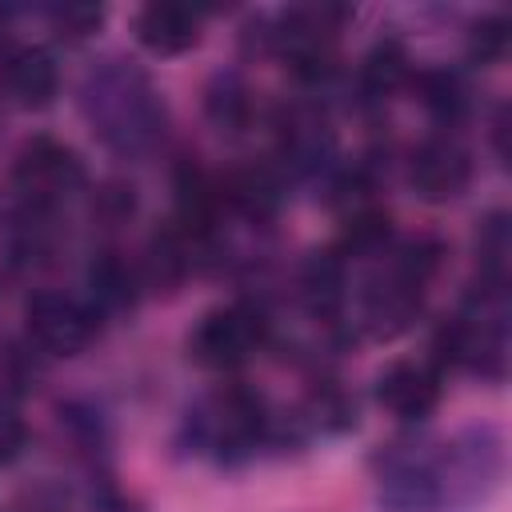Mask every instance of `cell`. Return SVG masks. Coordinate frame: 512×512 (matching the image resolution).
I'll use <instances>...</instances> for the list:
<instances>
[{
    "instance_id": "6da1fadb",
    "label": "cell",
    "mask_w": 512,
    "mask_h": 512,
    "mask_svg": "<svg viewBox=\"0 0 512 512\" xmlns=\"http://www.w3.org/2000/svg\"><path fill=\"white\" fill-rule=\"evenodd\" d=\"M80 108L116 156H144L160 144L168 112L148 76L124 60H104L80 80Z\"/></svg>"
},
{
    "instance_id": "7a4b0ae2",
    "label": "cell",
    "mask_w": 512,
    "mask_h": 512,
    "mask_svg": "<svg viewBox=\"0 0 512 512\" xmlns=\"http://www.w3.org/2000/svg\"><path fill=\"white\" fill-rule=\"evenodd\" d=\"M184 432L196 452L216 456L220 464H240L252 460L256 448L272 444V412L252 388L228 384L188 412Z\"/></svg>"
},
{
    "instance_id": "3957f363",
    "label": "cell",
    "mask_w": 512,
    "mask_h": 512,
    "mask_svg": "<svg viewBox=\"0 0 512 512\" xmlns=\"http://www.w3.org/2000/svg\"><path fill=\"white\" fill-rule=\"evenodd\" d=\"M264 344H268V316L260 312V304H244L240 300V304L208 312L196 324V332L188 340V352L204 368L232 372V368L248 364Z\"/></svg>"
},
{
    "instance_id": "277c9868",
    "label": "cell",
    "mask_w": 512,
    "mask_h": 512,
    "mask_svg": "<svg viewBox=\"0 0 512 512\" xmlns=\"http://www.w3.org/2000/svg\"><path fill=\"white\" fill-rule=\"evenodd\" d=\"M24 320H28V340L48 356H76L100 332V316L92 312V304L56 288L36 292L24 304Z\"/></svg>"
},
{
    "instance_id": "5b68a950",
    "label": "cell",
    "mask_w": 512,
    "mask_h": 512,
    "mask_svg": "<svg viewBox=\"0 0 512 512\" xmlns=\"http://www.w3.org/2000/svg\"><path fill=\"white\" fill-rule=\"evenodd\" d=\"M12 184H16L20 200L56 208L68 192H76L84 184V164H80V156L68 144H60L52 136H32L16 152Z\"/></svg>"
},
{
    "instance_id": "8992f818",
    "label": "cell",
    "mask_w": 512,
    "mask_h": 512,
    "mask_svg": "<svg viewBox=\"0 0 512 512\" xmlns=\"http://www.w3.org/2000/svg\"><path fill=\"white\" fill-rule=\"evenodd\" d=\"M444 468L416 448H392L380 468V504L388 512H432L444 500Z\"/></svg>"
},
{
    "instance_id": "52a82bcc",
    "label": "cell",
    "mask_w": 512,
    "mask_h": 512,
    "mask_svg": "<svg viewBox=\"0 0 512 512\" xmlns=\"http://www.w3.org/2000/svg\"><path fill=\"white\" fill-rule=\"evenodd\" d=\"M472 180V152L440 132V136H428L424 144H416L412 160H408V184L420 200L428 204H444V200H456Z\"/></svg>"
},
{
    "instance_id": "ba28073f",
    "label": "cell",
    "mask_w": 512,
    "mask_h": 512,
    "mask_svg": "<svg viewBox=\"0 0 512 512\" xmlns=\"http://www.w3.org/2000/svg\"><path fill=\"white\" fill-rule=\"evenodd\" d=\"M332 160V132L316 108H288L276 120V168L288 176H316Z\"/></svg>"
},
{
    "instance_id": "9c48e42d",
    "label": "cell",
    "mask_w": 512,
    "mask_h": 512,
    "mask_svg": "<svg viewBox=\"0 0 512 512\" xmlns=\"http://www.w3.org/2000/svg\"><path fill=\"white\" fill-rule=\"evenodd\" d=\"M376 400L400 420H424L440 400V372L420 360H396L376 376Z\"/></svg>"
},
{
    "instance_id": "30bf717a",
    "label": "cell",
    "mask_w": 512,
    "mask_h": 512,
    "mask_svg": "<svg viewBox=\"0 0 512 512\" xmlns=\"http://www.w3.org/2000/svg\"><path fill=\"white\" fill-rule=\"evenodd\" d=\"M0 88L8 92L12 104L20 108H44L52 104V96L60 92V68H56V56L40 44H24V48H12L4 60H0Z\"/></svg>"
},
{
    "instance_id": "8fae6325",
    "label": "cell",
    "mask_w": 512,
    "mask_h": 512,
    "mask_svg": "<svg viewBox=\"0 0 512 512\" xmlns=\"http://www.w3.org/2000/svg\"><path fill=\"white\" fill-rule=\"evenodd\" d=\"M420 304H424V288L408 284L404 276H396V272L388 268V272L376 276L372 288L364 292V312H360V320H364V328H368L376 340H392V336H400V332L416 320Z\"/></svg>"
},
{
    "instance_id": "7c38bea8",
    "label": "cell",
    "mask_w": 512,
    "mask_h": 512,
    "mask_svg": "<svg viewBox=\"0 0 512 512\" xmlns=\"http://www.w3.org/2000/svg\"><path fill=\"white\" fill-rule=\"evenodd\" d=\"M84 288H88V304L92 312L104 320V316H120V312H132L144 284H140V272L136 264H128V256L120 252H100L92 256V264L84 268Z\"/></svg>"
},
{
    "instance_id": "4fadbf2b",
    "label": "cell",
    "mask_w": 512,
    "mask_h": 512,
    "mask_svg": "<svg viewBox=\"0 0 512 512\" xmlns=\"http://www.w3.org/2000/svg\"><path fill=\"white\" fill-rule=\"evenodd\" d=\"M224 208L248 216V220H272L284 204V172L272 164V160H260V164H248V168H236L228 172L224 180Z\"/></svg>"
},
{
    "instance_id": "5bb4252c",
    "label": "cell",
    "mask_w": 512,
    "mask_h": 512,
    "mask_svg": "<svg viewBox=\"0 0 512 512\" xmlns=\"http://www.w3.org/2000/svg\"><path fill=\"white\" fill-rule=\"evenodd\" d=\"M136 40L156 56H180L200 40V12L188 4H144L132 20Z\"/></svg>"
},
{
    "instance_id": "9a60e30c",
    "label": "cell",
    "mask_w": 512,
    "mask_h": 512,
    "mask_svg": "<svg viewBox=\"0 0 512 512\" xmlns=\"http://www.w3.org/2000/svg\"><path fill=\"white\" fill-rule=\"evenodd\" d=\"M412 80V56L396 36H380L356 72V100L360 104H384L396 88H404Z\"/></svg>"
},
{
    "instance_id": "2e32d148",
    "label": "cell",
    "mask_w": 512,
    "mask_h": 512,
    "mask_svg": "<svg viewBox=\"0 0 512 512\" xmlns=\"http://www.w3.org/2000/svg\"><path fill=\"white\" fill-rule=\"evenodd\" d=\"M412 84H416L420 108L440 128H456L472 112V88H468L464 72H456V68H420Z\"/></svg>"
},
{
    "instance_id": "e0dca14e",
    "label": "cell",
    "mask_w": 512,
    "mask_h": 512,
    "mask_svg": "<svg viewBox=\"0 0 512 512\" xmlns=\"http://www.w3.org/2000/svg\"><path fill=\"white\" fill-rule=\"evenodd\" d=\"M344 288H348V268H344V256L336 252H312L300 268V292H304V304L316 320L332 324L340 304H344Z\"/></svg>"
},
{
    "instance_id": "ac0fdd59",
    "label": "cell",
    "mask_w": 512,
    "mask_h": 512,
    "mask_svg": "<svg viewBox=\"0 0 512 512\" xmlns=\"http://www.w3.org/2000/svg\"><path fill=\"white\" fill-rule=\"evenodd\" d=\"M204 116L216 124V132L224 136H240L252 128L256 116V100L252 88L236 76V72H216L212 84L204 88Z\"/></svg>"
},
{
    "instance_id": "d6986e66",
    "label": "cell",
    "mask_w": 512,
    "mask_h": 512,
    "mask_svg": "<svg viewBox=\"0 0 512 512\" xmlns=\"http://www.w3.org/2000/svg\"><path fill=\"white\" fill-rule=\"evenodd\" d=\"M296 424L300 428H320V432H344V428L356 424V404H352V396L344 388H336V384L324 380V384H316L308 392Z\"/></svg>"
},
{
    "instance_id": "ffe728a7",
    "label": "cell",
    "mask_w": 512,
    "mask_h": 512,
    "mask_svg": "<svg viewBox=\"0 0 512 512\" xmlns=\"http://www.w3.org/2000/svg\"><path fill=\"white\" fill-rule=\"evenodd\" d=\"M392 240V220L380 212V208H356L344 216V228H340V252L344 256H376L384 252Z\"/></svg>"
},
{
    "instance_id": "44dd1931",
    "label": "cell",
    "mask_w": 512,
    "mask_h": 512,
    "mask_svg": "<svg viewBox=\"0 0 512 512\" xmlns=\"http://www.w3.org/2000/svg\"><path fill=\"white\" fill-rule=\"evenodd\" d=\"M60 428L68 432V440L80 452H104V444H108V424L92 404H80V400L60 404Z\"/></svg>"
},
{
    "instance_id": "7402d4cb",
    "label": "cell",
    "mask_w": 512,
    "mask_h": 512,
    "mask_svg": "<svg viewBox=\"0 0 512 512\" xmlns=\"http://www.w3.org/2000/svg\"><path fill=\"white\" fill-rule=\"evenodd\" d=\"M508 52V16L504 12H488L472 24L468 32V56L480 64H496Z\"/></svg>"
},
{
    "instance_id": "603a6c76",
    "label": "cell",
    "mask_w": 512,
    "mask_h": 512,
    "mask_svg": "<svg viewBox=\"0 0 512 512\" xmlns=\"http://www.w3.org/2000/svg\"><path fill=\"white\" fill-rule=\"evenodd\" d=\"M100 20H104V8H96V4H60V8H48V24L64 40L92 36L100 28Z\"/></svg>"
},
{
    "instance_id": "cb8c5ba5",
    "label": "cell",
    "mask_w": 512,
    "mask_h": 512,
    "mask_svg": "<svg viewBox=\"0 0 512 512\" xmlns=\"http://www.w3.org/2000/svg\"><path fill=\"white\" fill-rule=\"evenodd\" d=\"M132 212H136V192H132V184L108 180V184L96 188V196H92V216H100L104 224H124Z\"/></svg>"
},
{
    "instance_id": "d4e9b609",
    "label": "cell",
    "mask_w": 512,
    "mask_h": 512,
    "mask_svg": "<svg viewBox=\"0 0 512 512\" xmlns=\"http://www.w3.org/2000/svg\"><path fill=\"white\" fill-rule=\"evenodd\" d=\"M24 444H28V428H24V420L0 400V464L16 460V456L24 452Z\"/></svg>"
},
{
    "instance_id": "484cf974",
    "label": "cell",
    "mask_w": 512,
    "mask_h": 512,
    "mask_svg": "<svg viewBox=\"0 0 512 512\" xmlns=\"http://www.w3.org/2000/svg\"><path fill=\"white\" fill-rule=\"evenodd\" d=\"M0 24H4V12H0Z\"/></svg>"
}]
</instances>
